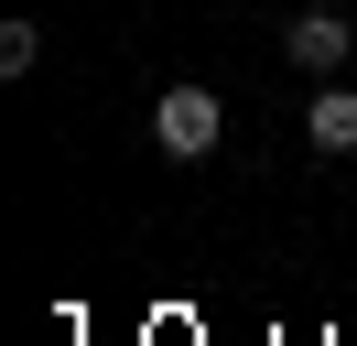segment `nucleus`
<instances>
[{
  "mask_svg": "<svg viewBox=\"0 0 357 346\" xmlns=\"http://www.w3.org/2000/svg\"><path fill=\"white\" fill-rule=\"evenodd\" d=\"M282 54L303 65V76H335V65L357 54V22H347V11H292V33H282Z\"/></svg>",
  "mask_w": 357,
  "mask_h": 346,
  "instance_id": "f03ea898",
  "label": "nucleus"
},
{
  "mask_svg": "<svg viewBox=\"0 0 357 346\" xmlns=\"http://www.w3.org/2000/svg\"><path fill=\"white\" fill-rule=\"evenodd\" d=\"M217 86H162L152 98V141H162V163H206L217 151Z\"/></svg>",
  "mask_w": 357,
  "mask_h": 346,
  "instance_id": "f257e3e1",
  "label": "nucleus"
},
{
  "mask_svg": "<svg viewBox=\"0 0 357 346\" xmlns=\"http://www.w3.org/2000/svg\"><path fill=\"white\" fill-rule=\"evenodd\" d=\"M303 141H314V151H357V86L314 76V98H303Z\"/></svg>",
  "mask_w": 357,
  "mask_h": 346,
  "instance_id": "7ed1b4c3",
  "label": "nucleus"
},
{
  "mask_svg": "<svg viewBox=\"0 0 357 346\" xmlns=\"http://www.w3.org/2000/svg\"><path fill=\"white\" fill-rule=\"evenodd\" d=\"M33 54H44V33L33 22H0V76H33Z\"/></svg>",
  "mask_w": 357,
  "mask_h": 346,
  "instance_id": "20e7f679",
  "label": "nucleus"
}]
</instances>
